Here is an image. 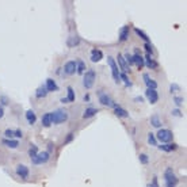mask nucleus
<instances>
[{"instance_id":"nucleus-1","label":"nucleus","mask_w":187,"mask_h":187,"mask_svg":"<svg viewBox=\"0 0 187 187\" xmlns=\"http://www.w3.org/2000/svg\"><path fill=\"white\" fill-rule=\"evenodd\" d=\"M95 80H96V75H95V72L92 69L87 70L86 73H84V77H83V84L84 87H86L87 89L92 88V86H94Z\"/></svg>"},{"instance_id":"nucleus-2","label":"nucleus","mask_w":187,"mask_h":187,"mask_svg":"<svg viewBox=\"0 0 187 187\" xmlns=\"http://www.w3.org/2000/svg\"><path fill=\"white\" fill-rule=\"evenodd\" d=\"M164 179L167 187H176V184H178V178L173 175L172 168H167V171L164 173Z\"/></svg>"},{"instance_id":"nucleus-3","label":"nucleus","mask_w":187,"mask_h":187,"mask_svg":"<svg viewBox=\"0 0 187 187\" xmlns=\"http://www.w3.org/2000/svg\"><path fill=\"white\" fill-rule=\"evenodd\" d=\"M172 132L168 129H160L157 132V140L161 141V142H170V141H172Z\"/></svg>"},{"instance_id":"nucleus-4","label":"nucleus","mask_w":187,"mask_h":187,"mask_svg":"<svg viewBox=\"0 0 187 187\" xmlns=\"http://www.w3.org/2000/svg\"><path fill=\"white\" fill-rule=\"evenodd\" d=\"M68 118V114L65 110H56L51 114V122L53 123H61Z\"/></svg>"},{"instance_id":"nucleus-5","label":"nucleus","mask_w":187,"mask_h":187,"mask_svg":"<svg viewBox=\"0 0 187 187\" xmlns=\"http://www.w3.org/2000/svg\"><path fill=\"white\" fill-rule=\"evenodd\" d=\"M49 152H38L34 157L31 159V161L34 164H42V163H46L49 160Z\"/></svg>"},{"instance_id":"nucleus-6","label":"nucleus","mask_w":187,"mask_h":187,"mask_svg":"<svg viewBox=\"0 0 187 187\" xmlns=\"http://www.w3.org/2000/svg\"><path fill=\"white\" fill-rule=\"evenodd\" d=\"M107 61H108V65H110V68H111V70H113V77H114V80L117 81V83H119V72H118V65L115 64V61H114V58L113 57H107Z\"/></svg>"},{"instance_id":"nucleus-7","label":"nucleus","mask_w":187,"mask_h":187,"mask_svg":"<svg viewBox=\"0 0 187 187\" xmlns=\"http://www.w3.org/2000/svg\"><path fill=\"white\" fill-rule=\"evenodd\" d=\"M145 95H146V98H148V100L152 103V104H154V103L159 100V95H157V92H156V89H146L145 91Z\"/></svg>"},{"instance_id":"nucleus-8","label":"nucleus","mask_w":187,"mask_h":187,"mask_svg":"<svg viewBox=\"0 0 187 187\" xmlns=\"http://www.w3.org/2000/svg\"><path fill=\"white\" fill-rule=\"evenodd\" d=\"M99 102L102 103V104H104V106H114L115 107V103L111 100V98L108 96L107 94H99Z\"/></svg>"},{"instance_id":"nucleus-9","label":"nucleus","mask_w":187,"mask_h":187,"mask_svg":"<svg viewBox=\"0 0 187 187\" xmlns=\"http://www.w3.org/2000/svg\"><path fill=\"white\" fill-rule=\"evenodd\" d=\"M16 173H18V176L26 179L27 176H29V168H27L26 165L20 164V165H18V167H16Z\"/></svg>"},{"instance_id":"nucleus-10","label":"nucleus","mask_w":187,"mask_h":187,"mask_svg":"<svg viewBox=\"0 0 187 187\" xmlns=\"http://www.w3.org/2000/svg\"><path fill=\"white\" fill-rule=\"evenodd\" d=\"M133 61H134V64L137 65V67L140 68V69L144 67V64H145V61H144L142 56H141V54H140V51H138V50H136L134 56H133Z\"/></svg>"},{"instance_id":"nucleus-11","label":"nucleus","mask_w":187,"mask_h":187,"mask_svg":"<svg viewBox=\"0 0 187 187\" xmlns=\"http://www.w3.org/2000/svg\"><path fill=\"white\" fill-rule=\"evenodd\" d=\"M144 81H145V84H146V87H148L149 89H156V87H157V83L154 80H152L151 77H149V75L148 73H144Z\"/></svg>"},{"instance_id":"nucleus-12","label":"nucleus","mask_w":187,"mask_h":187,"mask_svg":"<svg viewBox=\"0 0 187 187\" xmlns=\"http://www.w3.org/2000/svg\"><path fill=\"white\" fill-rule=\"evenodd\" d=\"M76 70V62L75 61H68L64 67V72L67 75H73Z\"/></svg>"},{"instance_id":"nucleus-13","label":"nucleus","mask_w":187,"mask_h":187,"mask_svg":"<svg viewBox=\"0 0 187 187\" xmlns=\"http://www.w3.org/2000/svg\"><path fill=\"white\" fill-rule=\"evenodd\" d=\"M103 58V53L100 50H98V49H94L91 53V61L92 62H98L100 61V60Z\"/></svg>"},{"instance_id":"nucleus-14","label":"nucleus","mask_w":187,"mask_h":187,"mask_svg":"<svg viewBox=\"0 0 187 187\" xmlns=\"http://www.w3.org/2000/svg\"><path fill=\"white\" fill-rule=\"evenodd\" d=\"M129 37V26H125L121 29V33H119V41L121 42H125Z\"/></svg>"},{"instance_id":"nucleus-15","label":"nucleus","mask_w":187,"mask_h":187,"mask_svg":"<svg viewBox=\"0 0 187 187\" xmlns=\"http://www.w3.org/2000/svg\"><path fill=\"white\" fill-rule=\"evenodd\" d=\"M46 89H48V92L49 91H57L58 89V87H57V84H56V81L53 80V79H48L46 80Z\"/></svg>"},{"instance_id":"nucleus-16","label":"nucleus","mask_w":187,"mask_h":187,"mask_svg":"<svg viewBox=\"0 0 187 187\" xmlns=\"http://www.w3.org/2000/svg\"><path fill=\"white\" fill-rule=\"evenodd\" d=\"M115 115L121 117V118H127V117H129V113H127L125 108L119 107V106H115Z\"/></svg>"},{"instance_id":"nucleus-17","label":"nucleus","mask_w":187,"mask_h":187,"mask_svg":"<svg viewBox=\"0 0 187 187\" xmlns=\"http://www.w3.org/2000/svg\"><path fill=\"white\" fill-rule=\"evenodd\" d=\"M145 60H146V67H148L149 69H156V68H157V62L152 58L151 54H146V58Z\"/></svg>"},{"instance_id":"nucleus-18","label":"nucleus","mask_w":187,"mask_h":187,"mask_svg":"<svg viewBox=\"0 0 187 187\" xmlns=\"http://www.w3.org/2000/svg\"><path fill=\"white\" fill-rule=\"evenodd\" d=\"M26 119H27V122H29L30 125L35 123V121H37V117H35V113H34V111H33V110L26 111Z\"/></svg>"},{"instance_id":"nucleus-19","label":"nucleus","mask_w":187,"mask_h":187,"mask_svg":"<svg viewBox=\"0 0 187 187\" xmlns=\"http://www.w3.org/2000/svg\"><path fill=\"white\" fill-rule=\"evenodd\" d=\"M118 64H119V67H121V69L123 70V72H127V70H129V67H127V64H126V61H125V58H123L122 54H118Z\"/></svg>"},{"instance_id":"nucleus-20","label":"nucleus","mask_w":187,"mask_h":187,"mask_svg":"<svg viewBox=\"0 0 187 187\" xmlns=\"http://www.w3.org/2000/svg\"><path fill=\"white\" fill-rule=\"evenodd\" d=\"M51 123H53V122H51V114H50V113L45 114V115L42 117V125H43L45 127H49Z\"/></svg>"},{"instance_id":"nucleus-21","label":"nucleus","mask_w":187,"mask_h":187,"mask_svg":"<svg viewBox=\"0 0 187 187\" xmlns=\"http://www.w3.org/2000/svg\"><path fill=\"white\" fill-rule=\"evenodd\" d=\"M96 113H98V110H96V108L88 107V108H86V111H84L83 117H84V118H91V117H94Z\"/></svg>"},{"instance_id":"nucleus-22","label":"nucleus","mask_w":187,"mask_h":187,"mask_svg":"<svg viewBox=\"0 0 187 187\" xmlns=\"http://www.w3.org/2000/svg\"><path fill=\"white\" fill-rule=\"evenodd\" d=\"M35 95H37V98H45L46 95H48V89H46L45 86L39 87V88L37 89V92H35Z\"/></svg>"},{"instance_id":"nucleus-23","label":"nucleus","mask_w":187,"mask_h":187,"mask_svg":"<svg viewBox=\"0 0 187 187\" xmlns=\"http://www.w3.org/2000/svg\"><path fill=\"white\" fill-rule=\"evenodd\" d=\"M151 123H152V126H154V127L161 126V121H160V118L157 115H152L151 117Z\"/></svg>"},{"instance_id":"nucleus-24","label":"nucleus","mask_w":187,"mask_h":187,"mask_svg":"<svg viewBox=\"0 0 187 187\" xmlns=\"http://www.w3.org/2000/svg\"><path fill=\"white\" fill-rule=\"evenodd\" d=\"M3 144L7 145L8 148H16L18 146V141L16 140H3Z\"/></svg>"},{"instance_id":"nucleus-25","label":"nucleus","mask_w":187,"mask_h":187,"mask_svg":"<svg viewBox=\"0 0 187 187\" xmlns=\"http://www.w3.org/2000/svg\"><path fill=\"white\" fill-rule=\"evenodd\" d=\"M67 91H68V102H75V91H73V88L72 87H68L67 88Z\"/></svg>"},{"instance_id":"nucleus-26","label":"nucleus","mask_w":187,"mask_h":187,"mask_svg":"<svg viewBox=\"0 0 187 187\" xmlns=\"http://www.w3.org/2000/svg\"><path fill=\"white\" fill-rule=\"evenodd\" d=\"M76 70H77V73H84V70H86V64H84L83 61H77L76 62Z\"/></svg>"},{"instance_id":"nucleus-27","label":"nucleus","mask_w":187,"mask_h":187,"mask_svg":"<svg viewBox=\"0 0 187 187\" xmlns=\"http://www.w3.org/2000/svg\"><path fill=\"white\" fill-rule=\"evenodd\" d=\"M134 31L137 33V35H140L141 38H142L144 41H146V43H148V41H149V38H148V35L145 34V33L142 31V30H140V29H134Z\"/></svg>"},{"instance_id":"nucleus-28","label":"nucleus","mask_w":187,"mask_h":187,"mask_svg":"<svg viewBox=\"0 0 187 187\" xmlns=\"http://www.w3.org/2000/svg\"><path fill=\"white\" fill-rule=\"evenodd\" d=\"M38 153V148H37V145H31L30 146V149H29V154H30V157H34L35 154Z\"/></svg>"},{"instance_id":"nucleus-29","label":"nucleus","mask_w":187,"mask_h":187,"mask_svg":"<svg viewBox=\"0 0 187 187\" xmlns=\"http://www.w3.org/2000/svg\"><path fill=\"white\" fill-rule=\"evenodd\" d=\"M148 142L151 145H157V141H156V137H154L153 133H149L148 134Z\"/></svg>"},{"instance_id":"nucleus-30","label":"nucleus","mask_w":187,"mask_h":187,"mask_svg":"<svg viewBox=\"0 0 187 187\" xmlns=\"http://www.w3.org/2000/svg\"><path fill=\"white\" fill-rule=\"evenodd\" d=\"M119 79H122V80L125 81V84H126L127 87H130V86H132V81L129 80V77H127V76H126V73H122V75H119Z\"/></svg>"},{"instance_id":"nucleus-31","label":"nucleus","mask_w":187,"mask_h":187,"mask_svg":"<svg viewBox=\"0 0 187 187\" xmlns=\"http://www.w3.org/2000/svg\"><path fill=\"white\" fill-rule=\"evenodd\" d=\"M140 161L142 163V164H148V161H149L148 156H146L145 153H141V154H140Z\"/></svg>"},{"instance_id":"nucleus-32","label":"nucleus","mask_w":187,"mask_h":187,"mask_svg":"<svg viewBox=\"0 0 187 187\" xmlns=\"http://www.w3.org/2000/svg\"><path fill=\"white\" fill-rule=\"evenodd\" d=\"M123 58H125V61H126V62H129L130 65H132V64H134V61H133V56H132V54H129V53H127L126 56L123 57Z\"/></svg>"},{"instance_id":"nucleus-33","label":"nucleus","mask_w":187,"mask_h":187,"mask_svg":"<svg viewBox=\"0 0 187 187\" xmlns=\"http://www.w3.org/2000/svg\"><path fill=\"white\" fill-rule=\"evenodd\" d=\"M79 42H80V39H79V38H72V39L68 41V45H69V46H73V45H77Z\"/></svg>"},{"instance_id":"nucleus-34","label":"nucleus","mask_w":187,"mask_h":187,"mask_svg":"<svg viewBox=\"0 0 187 187\" xmlns=\"http://www.w3.org/2000/svg\"><path fill=\"white\" fill-rule=\"evenodd\" d=\"M148 187H159V183H157V178H153L152 183H149Z\"/></svg>"},{"instance_id":"nucleus-35","label":"nucleus","mask_w":187,"mask_h":187,"mask_svg":"<svg viewBox=\"0 0 187 187\" xmlns=\"http://www.w3.org/2000/svg\"><path fill=\"white\" fill-rule=\"evenodd\" d=\"M173 102L176 103L178 106H180L182 103H183V98H179V96H176V98H173Z\"/></svg>"},{"instance_id":"nucleus-36","label":"nucleus","mask_w":187,"mask_h":187,"mask_svg":"<svg viewBox=\"0 0 187 187\" xmlns=\"http://www.w3.org/2000/svg\"><path fill=\"white\" fill-rule=\"evenodd\" d=\"M145 49H146V51H148V54H152V53H153L151 43H145Z\"/></svg>"},{"instance_id":"nucleus-37","label":"nucleus","mask_w":187,"mask_h":187,"mask_svg":"<svg viewBox=\"0 0 187 187\" xmlns=\"http://www.w3.org/2000/svg\"><path fill=\"white\" fill-rule=\"evenodd\" d=\"M179 91V86H176V84H171V92H176Z\"/></svg>"},{"instance_id":"nucleus-38","label":"nucleus","mask_w":187,"mask_h":187,"mask_svg":"<svg viewBox=\"0 0 187 187\" xmlns=\"http://www.w3.org/2000/svg\"><path fill=\"white\" fill-rule=\"evenodd\" d=\"M5 136H7V137H14V130H10V129H7L5 130Z\"/></svg>"},{"instance_id":"nucleus-39","label":"nucleus","mask_w":187,"mask_h":187,"mask_svg":"<svg viewBox=\"0 0 187 187\" xmlns=\"http://www.w3.org/2000/svg\"><path fill=\"white\" fill-rule=\"evenodd\" d=\"M159 148H160V149H163V151H165V152H171L170 149H168V146H167V145H159Z\"/></svg>"},{"instance_id":"nucleus-40","label":"nucleus","mask_w":187,"mask_h":187,"mask_svg":"<svg viewBox=\"0 0 187 187\" xmlns=\"http://www.w3.org/2000/svg\"><path fill=\"white\" fill-rule=\"evenodd\" d=\"M14 136H15V137H22V132L20 130H15V132H14Z\"/></svg>"},{"instance_id":"nucleus-41","label":"nucleus","mask_w":187,"mask_h":187,"mask_svg":"<svg viewBox=\"0 0 187 187\" xmlns=\"http://www.w3.org/2000/svg\"><path fill=\"white\" fill-rule=\"evenodd\" d=\"M172 114H173V115H178V117H180V115H182L180 111H179V110H173V111H172Z\"/></svg>"},{"instance_id":"nucleus-42","label":"nucleus","mask_w":187,"mask_h":187,"mask_svg":"<svg viewBox=\"0 0 187 187\" xmlns=\"http://www.w3.org/2000/svg\"><path fill=\"white\" fill-rule=\"evenodd\" d=\"M7 98H5V96H2V104H7Z\"/></svg>"},{"instance_id":"nucleus-43","label":"nucleus","mask_w":187,"mask_h":187,"mask_svg":"<svg viewBox=\"0 0 187 187\" xmlns=\"http://www.w3.org/2000/svg\"><path fill=\"white\" fill-rule=\"evenodd\" d=\"M72 137H73V136H72V133H69V136H68V138H67V142H69V141L72 140Z\"/></svg>"},{"instance_id":"nucleus-44","label":"nucleus","mask_w":187,"mask_h":187,"mask_svg":"<svg viewBox=\"0 0 187 187\" xmlns=\"http://www.w3.org/2000/svg\"><path fill=\"white\" fill-rule=\"evenodd\" d=\"M4 115V111H3V107H0V118Z\"/></svg>"},{"instance_id":"nucleus-45","label":"nucleus","mask_w":187,"mask_h":187,"mask_svg":"<svg viewBox=\"0 0 187 187\" xmlns=\"http://www.w3.org/2000/svg\"><path fill=\"white\" fill-rule=\"evenodd\" d=\"M61 102L62 103H68V99H67V98H61Z\"/></svg>"},{"instance_id":"nucleus-46","label":"nucleus","mask_w":187,"mask_h":187,"mask_svg":"<svg viewBox=\"0 0 187 187\" xmlns=\"http://www.w3.org/2000/svg\"><path fill=\"white\" fill-rule=\"evenodd\" d=\"M136 102H142V98H136Z\"/></svg>"}]
</instances>
